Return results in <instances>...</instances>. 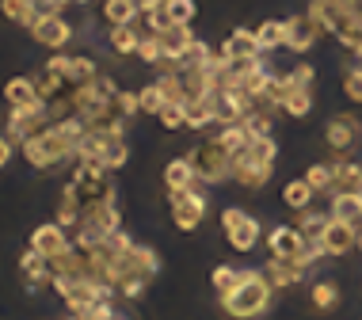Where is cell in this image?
<instances>
[{"mask_svg": "<svg viewBox=\"0 0 362 320\" xmlns=\"http://www.w3.org/2000/svg\"><path fill=\"white\" fill-rule=\"evenodd\" d=\"M275 157H279V149L271 138H252L248 149H240L233 157V179L248 191H259L271 179V172H275Z\"/></svg>", "mask_w": 362, "mask_h": 320, "instance_id": "obj_1", "label": "cell"}, {"mask_svg": "<svg viewBox=\"0 0 362 320\" xmlns=\"http://www.w3.org/2000/svg\"><path fill=\"white\" fill-rule=\"evenodd\" d=\"M271 290H275V286L267 283V275H263V271H244L240 286L233 290V294H221V309L233 320H252V316H259L263 309H267Z\"/></svg>", "mask_w": 362, "mask_h": 320, "instance_id": "obj_2", "label": "cell"}, {"mask_svg": "<svg viewBox=\"0 0 362 320\" xmlns=\"http://www.w3.org/2000/svg\"><path fill=\"white\" fill-rule=\"evenodd\" d=\"M19 149H23V157L31 160L35 168H54V164H62L65 157H76V141L57 122L46 126V130L35 134V138L19 141Z\"/></svg>", "mask_w": 362, "mask_h": 320, "instance_id": "obj_3", "label": "cell"}, {"mask_svg": "<svg viewBox=\"0 0 362 320\" xmlns=\"http://www.w3.org/2000/svg\"><path fill=\"white\" fill-rule=\"evenodd\" d=\"M191 164H194V172H199V179H206V183H221V179L233 176V153L225 149L218 138L202 141L199 149L191 153Z\"/></svg>", "mask_w": 362, "mask_h": 320, "instance_id": "obj_4", "label": "cell"}, {"mask_svg": "<svg viewBox=\"0 0 362 320\" xmlns=\"http://www.w3.org/2000/svg\"><path fill=\"white\" fill-rule=\"evenodd\" d=\"M46 126H54L50 107H46V103L12 107V114H8V138H12V141H27V138H35V134H42Z\"/></svg>", "mask_w": 362, "mask_h": 320, "instance_id": "obj_5", "label": "cell"}, {"mask_svg": "<svg viewBox=\"0 0 362 320\" xmlns=\"http://www.w3.org/2000/svg\"><path fill=\"white\" fill-rule=\"evenodd\" d=\"M206 218V195L199 187L187 191H172V221L180 225V232H194Z\"/></svg>", "mask_w": 362, "mask_h": 320, "instance_id": "obj_6", "label": "cell"}, {"mask_svg": "<svg viewBox=\"0 0 362 320\" xmlns=\"http://www.w3.org/2000/svg\"><path fill=\"white\" fill-rule=\"evenodd\" d=\"M221 229H225V237H229V244L237 251H252L256 240H259V221L248 218V213L237 210V206H229L221 213Z\"/></svg>", "mask_w": 362, "mask_h": 320, "instance_id": "obj_7", "label": "cell"}, {"mask_svg": "<svg viewBox=\"0 0 362 320\" xmlns=\"http://www.w3.org/2000/svg\"><path fill=\"white\" fill-rule=\"evenodd\" d=\"M325 35V23H320L313 12H305V16H290L286 19V50H313L317 46V38Z\"/></svg>", "mask_w": 362, "mask_h": 320, "instance_id": "obj_8", "label": "cell"}, {"mask_svg": "<svg viewBox=\"0 0 362 320\" xmlns=\"http://www.w3.org/2000/svg\"><path fill=\"white\" fill-rule=\"evenodd\" d=\"M31 248H35V251H42L46 259H57L65 248H73L69 229L57 225V221H46V225H38V229L31 232Z\"/></svg>", "mask_w": 362, "mask_h": 320, "instance_id": "obj_9", "label": "cell"}, {"mask_svg": "<svg viewBox=\"0 0 362 320\" xmlns=\"http://www.w3.org/2000/svg\"><path fill=\"white\" fill-rule=\"evenodd\" d=\"M31 35H35L38 46H46V50H62V46L73 38V27L65 23L62 16H38L31 23Z\"/></svg>", "mask_w": 362, "mask_h": 320, "instance_id": "obj_10", "label": "cell"}, {"mask_svg": "<svg viewBox=\"0 0 362 320\" xmlns=\"http://www.w3.org/2000/svg\"><path fill=\"white\" fill-rule=\"evenodd\" d=\"M325 138H328L332 153H347L351 145L358 141V119L355 114H332L328 126H325Z\"/></svg>", "mask_w": 362, "mask_h": 320, "instance_id": "obj_11", "label": "cell"}, {"mask_svg": "<svg viewBox=\"0 0 362 320\" xmlns=\"http://www.w3.org/2000/svg\"><path fill=\"white\" fill-rule=\"evenodd\" d=\"M267 248H271V256H279V259H301L305 237H301L298 225H279V229L267 232Z\"/></svg>", "mask_w": 362, "mask_h": 320, "instance_id": "obj_12", "label": "cell"}, {"mask_svg": "<svg viewBox=\"0 0 362 320\" xmlns=\"http://www.w3.org/2000/svg\"><path fill=\"white\" fill-rule=\"evenodd\" d=\"M191 42H194V35H191V23H168L160 31V46H164V61L175 65L183 54L191 50Z\"/></svg>", "mask_w": 362, "mask_h": 320, "instance_id": "obj_13", "label": "cell"}, {"mask_svg": "<svg viewBox=\"0 0 362 320\" xmlns=\"http://www.w3.org/2000/svg\"><path fill=\"white\" fill-rule=\"evenodd\" d=\"M325 248H328V256H347L351 248H358V229L355 225H347V221H336L332 218V225L325 229Z\"/></svg>", "mask_w": 362, "mask_h": 320, "instance_id": "obj_14", "label": "cell"}, {"mask_svg": "<svg viewBox=\"0 0 362 320\" xmlns=\"http://www.w3.org/2000/svg\"><path fill=\"white\" fill-rule=\"evenodd\" d=\"M19 271H23V283L31 286V290H38L42 283H50V278H54L50 259H46L42 251H35V248L23 251V259H19Z\"/></svg>", "mask_w": 362, "mask_h": 320, "instance_id": "obj_15", "label": "cell"}, {"mask_svg": "<svg viewBox=\"0 0 362 320\" xmlns=\"http://www.w3.org/2000/svg\"><path fill=\"white\" fill-rule=\"evenodd\" d=\"M279 111L293 114V119H305V114L313 111V92L301 88V84H293L286 76V84H282V95H279Z\"/></svg>", "mask_w": 362, "mask_h": 320, "instance_id": "obj_16", "label": "cell"}, {"mask_svg": "<svg viewBox=\"0 0 362 320\" xmlns=\"http://www.w3.org/2000/svg\"><path fill=\"white\" fill-rule=\"evenodd\" d=\"M332 218L358 229L362 225V195L358 191H336V195H332Z\"/></svg>", "mask_w": 362, "mask_h": 320, "instance_id": "obj_17", "label": "cell"}, {"mask_svg": "<svg viewBox=\"0 0 362 320\" xmlns=\"http://www.w3.org/2000/svg\"><path fill=\"white\" fill-rule=\"evenodd\" d=\"M267 283L282 290V286H293V283H301V275H305V267L298 263V259H279V256H271V263H267Z\"/></svg>", "mask_w": 362, "mask_h": 320, "instance_id": "obj_18", "label": "cell"}, {"mask_svg": "<svg viewBox=\"0 0 362 320\" xmlns=\"http://www.w3.org/2000/svg\"><path fill=\"white\" fill-rule=\"evenodd\" d=\"M4 103L8 107H31V103H42V95H38V84L31 76H12L4 84Z\"/></svg>", "mask_w": 362, "mask_h": 320, "instance_id": "obj_19", "label": "cell"}, {"mask_svg": "<svg viewBox=\"0 0 362 320\" xmlns=\"http://www.w3.org/2000/svg\"><path fill=\"white\" fill-rule=\"evenodd\" d=\"M164 183H168V191H187L199 183V172H194L191 157H180V160H168V168H164Z\"/></svg>", "mask_w": 362, "mask_h": 320, "instance_id": "obj_20", "label": "cell"}, {"mask_svg": "<svg viewBox=\"0 0 362 320\" xmlns=\"http://www.w3.org/2000/svg\"><path fill=\"white\" fill-rule=\"evenodd\" d=\"M225 57H259L263 50H259V38H256V31H233L229 38H225Z\"/></svg>", "mask_w": 362, "mask_h": 320, "instance_id": "obj_21", "label": "cell"}, {"mask_svg": "<svg viewBox=\"0 0 362 320\" xmlns=\"http://www.w3.org/2000/svg\"><path fill=\"white\" fill-rule=\"evenodd\" d=\"M256 38H259L263 54L282 50V46H286V19H263V23L256 27Z\"/></svg>", "mask_w": 362, "mask_h": 320, "instance_id": "obj_22", "label": "cell"}, {"mask_svg": "<svg viewBox=\"0 0 362 320\" xmlns=\"http://www.w3.org/2000/svg\"><path fill=\"white\" fill-rule=\"evenodd\" d=\"M138 16H141V8H138V0H107L103 4V19L111 27H122V23H138Z\"/></svg>", "mask_w": 362, "mask_h": 320, "instance_id": "obj_23", "label": "cell"}, {"mask_svg": "<svg viewBox=\"0 0 362 320\" xmlns=\"http://www.w3.org/2000/svg\"><path fill=\"white\" fill-rule=\"evenodd\" d=\"M305 179L313 183L317 195H336V179H339V164H313L305 172Z\"/></svg>", "mask_w": 362, "mask_h": 320, "instance_id": "obj_24", "label": "cell"}, {"mask_svg": "<svg viewBox=\"0 0 362 320\" xmlns=\"http://www.w3.org/2000/svg\"><path fill=\"white\" fill-rule=\"evenodd\" d=\"M332 225V213H320V210H298V229L305 240H320L325 237V229Z\"/></svg>", "mask_w": 362, "mask_h": 320, "instance_id": "obj_25", "label": "cell"}, {"mask_svg": "<svg viewBox=\"0 0 362 320\" xmlns=\"http://www.w3.org/2000/svg\"><path fill=\"white\" fill-rule=\"evenodd\" d=\"M126 160H130V149H126L122 134H111V138L103 141V149H100V164H103L107 172H119Z\"/></svg>", "mask_w": 362, "mask_h": 320, "instance_id": "obj_26", "label": "cell"}, {"mask_svg": "<svg viewBox=\"0 0 362 320\" xmlns=\"http://www.w3.org/2000/svg\"><path fill=\"white\" fill-rule=\"evenodd\" d=\"M214 138H218L225 149L233 153V157H237L240 149H248V145H252V134H248V126H244V122H225L221 130L214 134Z\"/></svg>", "mask_w": 362, "mask_h": 320, "instance_id": "obj_27", "label": "cell"}, {"mask_svg": "<svg viewBox=\"0 0 362 320\" xmlns=\"http://www.w3.org/2000/svg\"><path fill=\"white\" fill-rule=\"evenodd\" d=\"M313 195H317V191H313L309 179H293V183H286V187H282V202H286L293 213H298V210H309V206H313Z\"/></svg>", "mask_w": 362, "mask_h": 320, "instance_id": "obj_28", "label": "cell"}, {"mask_svg": "<svg viewBox=\"0 0 362 320\" xmlns=\"http://www.w3.org/2000/svg\"><path fill=\"white\" fill-rule=\"evenodd\" d=\"M138 46H141V35L134 31V23L111 27V50L115 54H138Z\"/></svg>", "mask_w": 362, "mask_h": 320, "instance_id": "obj_29", "label": "cell"}, {"mask_svg": "<svg viewBox=\"0 0 362 320\" xmlns=\"http://www.w3.org/2000/svg\"><path fill=\"white\" fill-rule=\"evenodd\" d=\"M92 76H95V65L88 57H65V69H62L65 84H88Z\"/></svg>", "mask_w": 362, "mask_h": 320, "instance_id": "obj_30", "label": "cell"}, {"mask_svg": "<svg viewBox=\"0 0 362 320\" xmlns=\"http://www.w3.org/2000/svg\"><path fill=\"white\" fill-rule=\"evenodd\" d=\"M183 114H187V126H191V130H206V126L214 122L210 100H183Z\"/></svg>", "mask_w": 362, "mask_h": 320, "instance_id": "obj_31", "label": "cell"}, {"mask_svg": "<svg viewBox=\"0 0 362 320\" xmlns=\"http://www.w3.org/2000/svg\"><path fill=\"white\" fill-rule=\"evenodd\" d=\"M218 54V50H210L206 42H202V38H194L191 42V50L180 57V61H175V69H202V65H210V57Z\"/></svg>", "mask_w": 362, "mask_h": 320, "instance_id": "obj_32", "label": "cell"}, {"mask_svg": "<svg viewBox=\"0 0 362 320\" xmlns=\"http://www.w3.org/2000/svg\"><path fill=\"white\" fill-rule=\"evenodd\" d=\"M244 126H248L252 138H271V107H256V111L244 114Z\"/></svg>", "mask_w": 362, "mask_h": 320, "instance_id": "obj_33", "label": "cell"}, {"mask_svg": "<svg viewBox=\"0 0 362 320\" xmlns=\"http://www.w3.org/2000/svg\"><path fill=\"white\" fill-rule=\"evenodd\" d=\"M0 12H4L12 23H35V4L31 0H0Z\"/></svg>", "mask_w": 362, "mask_h": 320, "instance_id": "obj_34", "label": "cell"}, {"mask_svg": "<svg viewBox=\"0 0 362 320\" xmlns=\"http://www.w3.org/2000/svg\"><path fill=\"white\" fill-rule=\"evenodd\" d=\"M160 12L168 16V23H191L199 8H194V0H164Z\"/></svg>", "mask_w": 362, "mask_h": 320, "instance_id": "obj_35", "label": "cell"}, {"mask_svg": "<svg viewBox=\"0 0 362 320\" xmlns=\"http://www.w3.org/2000/svg\"><path fill=\"white\" fill-rule=\"evenodd\" d=\"M336 191H358V195H362V164H355V160L339 164V179H336Z\"/></svg>", "mask_w": 362, "mask_h": 320, "instance_id": "obj_36", "label": "cell"}, {"mask_svg": "<svg viewBox=\"0 0 362 320\" xmlns=\"http://www.w3.org/2000/svg\"><path fill=\"white\" fill-rule=\"evenodd\" d=\"M138 100H141V111H149V114H160V107L168 103V95H164L160 81H153L149 88H141V92H138Z\"/></svg>", "mask_w": 362, "mask_h": 320, "instance_id": "obj_37", "label": "cell"}, {"mask_svg": "<svg viewBox=\"0 0 362 320\" xmlns=\"http://www.w3.org/2000/svg\"><path fill=\"white\" fill-rule=\"evenodd\" d=\"M313 305L325 309V313H328V309H336L339 305V286L336 283H317V286H313Z\"/></svg>", "mask_w": 362, "mask_h": 320, "instance_id": "obj_38", "label": "cell"}, {"mask_svg": "<svg viewBox=\"0 0 362 320\" xmlns=\"http://www.w3.org/2000/svg\"><path fill=\"white\" fill-rule=\"evenodd\" d=\"M240 275H244V271L218 267V271H214V278H210V283H214V290H218V294H233V290L240 286Z\"/></svg>", "mask_w": 362, "mask_h": 320, "instance_id": "obj_39", "label": "cell"}, {"mask_svg": "<svg viewBox=\"0 0 362 320\" xmlns=\"http://www.w3.org/2000/svg\"><path fill=\"white\" fill-rule=\"evenodd\" d=\"M138 57L149 65H160L164 61V46H160V35H145L141 46H138Z\"/></svg>", "mask_w": 362, "mask_h": 320, "instance_id": "obj_40", "label": "cell"}, {"mask_svg": "<svg viewBox=\"0 0 362 320\" xmlns=\"http://www.w3.org/2000/svg\"><path fill=\"white\" fill-rule=\"evenodd\" d=\"M156 119H160V126H164V130H180V126H187V114H183V103H164Z\"/></svg>", "mask_w": 362, "mask_h": 320, "instance_id": "obj_41", "label": "cell"}, {"mask_svg": "<svg viewBox=\"0 0 362 320\" xmlns=\"http://www.w3.org/2000/svg\"><path fill=\"white\" fill-rule=\"evenodd\" d=\"M38 95H42V103H50V100H57V95H62V76H57V73H46V76H38Z\"/></svg>", "mask_w": 362, "mask_h": 320, "instance_id": "obj_42", "label": "cell"}, {"mask_svg": "<svg viewBox=\"0 0 362 320\" xmlns=\"http://www.w3.org/2000/svg\"><path fill=\"white\" fill-rule=\"evenodd\" d=\"M115 111L126 114V119H130V114H138V111H141L138 92H119V95H115Z\"/></svg>", "mask_w": 362, "mask_h": 320, "instance_id": "obj_43", "label": "cell"}, {"mask_svg": "<svg viewBox=\"0 0 362 320\" xmlns=\"http://www.w3.org/2000/svg\"><path fill=\"white\" fill-rule=\"evenodd\" d=\"M88 84H92V92L100 95V100H107V103H115V95H119V88H115L111 76H92Z\"/></svg>", "mask_w": 362, "mask_h": 320, "instance_id": "obj_44", "label": "cell"}, {"mask_svg": "<svg viewBox=\"0 0 362 320\" xmlns=\"http://www.w3.org/2000/svg\"><path fill=\"white\" fill-rule=\"evenodd\" d=\"M344 92H347L355 103H362V65H355V69L347 73V81H344Z\"/></svg>", "mask_w": 362, "mask_h": 320, "instance_id": "obj_45", "label": "cell"}, {"mask_svg": "<svg viewBox=\"0 0 362 320\" xmlns=\"http://www.w3.org/2000/svg\"><path fill=\"white\" fill-rule=\"evenodd\" d=\"M84 316H88V320H119V316H115V305L107 302V297H100V302H95L92 309H88Z\"/></svg>", "mask_w": 362, "mask_h": 320, "instance_id": "obj_46", "label": "cell"}, {"mask_svg": "<svg viewBox=\"0 0 362 320\" xmlns=\"http://www.w3.org/2000/svg\"><path fill=\"white\" fill-rule=\"evenodd\" d=\"M286 76H290L293 84H301V88H313V65H309V61H301L298 69H290Z\"/></svg>", "mask_w": 362, "mask_h": 320, "instance_id": "obj_47", "label": "cell"}, {"mask_svg": "<svg viewBox=\"0 0 362 320\" xmlns=\"http://www.w3.org/2000/svg\"><path fill=\"white\" fill-rule=\"evenodd\" d=\"M35 4V16H62L65 0H31Z\"/></svg>", "mask_w": 362, "mask_h": 320, "instance_id": "obj_48", "label": "cell"}, {"mask_svg": "<svg viewBox=\"0 0 362 320\" xmlns=\"http://www.w3.org/2000/svg\"><path fill=\"white\" fill-rule=\"evenodd\" d=\"M8 160H12V138H8V134H0V168H4Z\"/></svg>", "mask_w": 362, "mask_h": 320, "instance_id": "obj_49", "label": "cell"}, {"mask_svg": "<svg viewBox=\"0 0 362 320\" xmlns=\"http://www.w3.org/2000/svg\"><path fill=\"white\" fill-rule=\"evenodd\" d=\"M160 4H164V0H138L141 12H153V8H160Z\"/></svg>", "mask_w": 362, "mask_h": 320, "instance_id": "obj_50", "label": "cell"}, {"mask_svg": "<svg viewBox=\"0 0 362 320\" xmlns=\"http://www.w3.org/2000/svg\"><path fill=\"white\" fill-rule=\"evenodd\" d=\"M351 54H355V65H362V46H355Z\"/></svg>", "mask_w": 362, "mask_h": 320, "instance_id": "obj_51", "label": "cell"}, {"mask_svg": "<svg viewBox=\"0 0 362 320\" xmlns=\"http://www.w3.org/2000/svg\"><path fill=\"white\" fill-rule=\"evenodd\" d=\"M65 4H88V0H65Z\"/></svg>", "mask_w": 362, "mask_h": 320, "instance_id": "obj_52", "label": "cell"}, {"mask_svg": "<svg viewBox=\"0 0 362 320\" xmlns=\"http://www.w3.org/2000/svg\"><path fill=\"white\" fill-rule=\"evenodd\" d=\"M69 320H88V316H81V313H73V316H69Z\"/></svg>", "mask_w": 362, "mask_h": 320, "instance_id": "obj_53", "label": "cell"}, {"mask_svg": "<svg viewBox=\"0 0 362 320\" xmlns=\"http://www.w3.org/2000/svg\"><path fill=\"white\" fill-rule=\"evenodd\" d=\"M358 251H362V232H358Z\"/></svg>", "mask_w": 362, "mask_h": 320, "instance_id": "obj_54", "label": "cell"}]
</instances>
